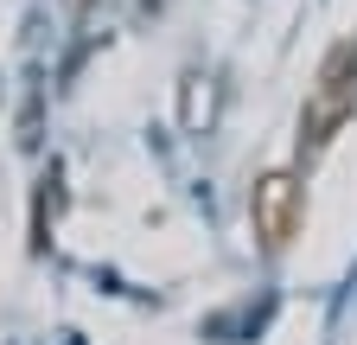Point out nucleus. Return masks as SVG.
Listing matches in <instances>:
<instances>
[{
  "label": "nucleus",
  "instance_id": "obj_2",
  "mask_svg": "<svg viewBox=\"0 0 357 345\" xmlns=\"http://www.w3.org/2000/svg\"><path fill=\"white\" fill-rule=\"evenodd\" d=\"M300 218H306V192H300V172L275 166L249 186V230L268 256H281L294 237H300Z\"/></svg>",
  "mask_w": 357,
  "mask_h": 345
},
{
  "label": "nucleus",
  "instance_id": "obj_1",
  "mask_svg": "<svg viewBox=\"0 0 357 345\" xmlns=\"http://www.w3.org/2000/svg\"><path fill=\"white\" fill-rule=\"evenodd\" d=\"M351 115H357V38H344V45L326 52L319 77H312V90H306V109H300V160H319L338 141V128Z\"/></svg>",
  "mask_w": 357,
  "mask_h": 345
}]
</instances>
